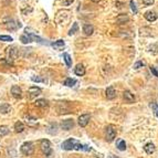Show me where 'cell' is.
Instances as JSON below:
<instances>
[{"mask_svg":"<svg viewBox=\"0 0 158 158\" xmlns=\"http://www.w3.org/2000/svg\"><path fill=\"white\" fill-rule=\"evenodd\" d=\"M20 150H21V153H22L23 155H25V156H31L34 151L33 144H32L31 141H27L25 144H22Z\"/></svg>","mask_w":158,"mask_h":158,"instance_id":"6da1fadb","label":"cell"},{"mask_svg":"<svg viewBox=\"0 0 158 158\" xmlns=\"http://www.w3.org/2000/svg\"><path fill=\"white\" fill-rule=\"evenodd\" d=\"M77 144H79V141H76V139H74V138H69V139H67L65 141L62 143L61 147H62V149L64 150H72V149H75V147H76Z\"/></svg>","mask_w":158,"mask_h":158,"instance_id":"7a4b0ae2","label":"cell"},{"mask_svg":"<svg viewBox=\"0 0 158 158\" xmlns=\"http://www.w3.org/2000/svg\"><path fill=\"white\" fill-rule=\"evenodd\" d=\"M40 148H41L42 153H43L45 156H50L51 154H52V148H51L50 141H47V139H43V141H41Z\"/></svg>","mask_w":158,"mask_h":158,"instance_id":"3957f363","label":"cell"},{"mask_svg":"<svg viewBox=\"0 0 158 158\" xmlns=\"http://www.w3.org/2000/svg\"><path fill=\"white\" fill-rule=\"evenodd\" d=\"M116 137V129L113 125H108L106 127V141H112Z\"/></svg>","mask_w":158,"mask_h":158,"instance_id":"277c9868","label":"cell"},{"mask_svg":"<svg viewBox=\"0 0 158 158\" xmlns=\"http://www.w3.org/2000/svg\"><path fill=\"white\" fill-rule=\"evenodd\" d=\"M5 25H6V28L8 29V30H16V29H18V28H20L21 27V23L20 22H18V21H15V20H9V21H7L6 23H5Z\"/></svg>","mask_w":158,"mask_h":158,"instance_id":"5b68a950","label":"cell"},{"mask_svg":"<svg viewBox=\"0 0 158 158\" xmlns=\"http://www.w3.org/2000/svg\"><path fill=\"white\" fill-rule=\"evenodd\" d=\"M90 115L89 114H83V115H81V116L79 117V119H77V123L79 125L81 126V127H85L86 125L89 124V122H90Z\"/></svg>","mask_w":158,"mask_h":158,"instance_id":"8992f818","label":"cell"},{"mask_svg":"<svg viewBox=\"0 0 158 158\" xmlns=\"http://www.w3.org/2000/svg\"><path fill=\"white\" fill-rule=\"evenodd\" d=\"M105 95L107 97V100H114L116 97V91L113 86H108L105 91Z\"/></svg>","mask_w":158,"mask_h":158,"instance_id":"52a82bcc","label":"cell"},{"mask_svg":"<svg viewBox=\"0 0 158 158\" xmlns=\"http://www.w3.org/2000/svg\"><path fill=\"white\" fill-rule=\"evenodd\" d=\"M29 94H30V99H35L37 96H39L41 94V89L37 87V86H31L29 89Z\"/></svg>","mask_w":158,"mask_h":158,"instance_id":"ba28073f","label":"cell"},{"mask_svg":"<svg viewBox=\"0 0 158 158\" xmlns=\"http://www.w3.org/2000/svg\"><path fill=\"white\" fill-rule=\"evenodd\" d=\"M73 126H74V122H73L72 119H65V121H63V122L61 123V127H62L64 131H70V129H72Z\"/></svg>","mask_w":158,"mask_h":158,"instance_id":"9c48e42d","label":"cell"},{"mask_svg":"<svg viewBox=\"0 0 158 158\" xmlns=\"http://www.w3.org/2000/svg\"><path fill=\"white\" fill-rule=\"evenodd\" d=\"M11 94H12L13 97L20 99L21 95H22V91H21V89H20L18 85H13V86L11 87Z\"/></svg>","mask_w":158,"mask_h":158,"instance_id":"30bf717a","label":"cell"},{"mask_svg":"<svg viewBox=\"0 0 158 158\" xmlns=\"http://www.w3.org/2000/svg\"><path fill=\"white\" fill-rule=\"evenodd\" d=\"M123 97H124L125 102L128 103V104L135 102V96H134V94H132L129 91H125L124 94H123Z\"/></svg>","mask_w":158,"mask_h":158,"instance_id":"8fae6325","label":"cell"},{"mask_svg":"<svg viewBox=\"0 0 158 158\" xmlns=\"http://www.w3.org/2000/svg\"><path fill=\"white\" fill-rule=\"evenodd\" d=\"M144 17L146 20H148L150 22H153V21H155L156 19L158 18V15L155 12V11H147L145 15H144Z\"/></svg>","mask_w":158,"mask_h":158,"instance_id":"7c38bea8","label":"cell"},{"mask_svg":"<svg viewBox=\"0 0 158 158\" xmlns=\"http://www.w3.org/2000/svg\"><path fill=\"white\" fill-rule=\"evenodd\" d=\"M74 72L77 76H83L85 74V67H83V64H77L74 69Z\"/></svg>","mask_w":158,"mask_h":158,"instance_id":"4fadbf2b","label":"cell"},{"mask_svg":"<svg viewBox=\"0 0 158 158\" xmlns=\"http://www.w3.org/2000/svg\"><path fill=\"white\" fill-rule=\"evenodd\" d=\"M83 32L85 35H91L94 32V27L92 25H83Z\"/></svg>","mask_w":158,"mask_h":158,"instance_id":"5bb4252c","label":"cell"},{"mask_svg":"<svg viewBox=\"0 0 158 158\" xmlns=\"http://www.w3.org/2000/svg\"><path fill=\"white\" fill-rule=\"evenodd\" d=\"M144 149H145V151L148 154V155H151L154 151H155V145L153 144V143H148V144H146L145 145V147H144Z\"/></svg>","mask_w":158,"mask_h":158,"instance_id":"9a60e30c","label":"cell"},{"mask_svg":"<svg viewBox=\"0 0 158 158\" xmlns=\"http://www.w3.org/2000/svg\"><path fill=\"white\" fill-rule=\"evenodd\" d=\"M35 106L37 107H48L49 105V102L47 100H43V99H40V100H37L35 101Z\"/></svg>","mask_w":158,"mask_h":158,"instance_id":"2e32d148","label":"cell"},{"mask_svg":"<svg viewBox=\"0 0 158 158\" xmlns=\"http://www.w3.org/2000/svg\"><path fill=\"white\" fill-rule=\"evenodd\" d=\"M10 111H11V107H10V105L7 104V103H3V104L0 105V113H2V114H8Z\"/></svg>","mask_w":158,"mask_h":158,"instance_id":"e0dca14e","label":"cell"},{"mask_svg":"<svg viewBox=\"0 0 158 158\" xmlns=\"http://www.w3.org/2000/svg\"><path fill=\"white\" fill-rule=\"evenodd\" d=\"M20 40H21L22 43H25V44L32 42V39H31V37H30V33H28V32L25 34H22V35L20 37Z\"/></svg>","mask_w":158,"mask_h":158,"instance_id":"ac0fdd59","label":"cell"},{"mask_svg":"<svg viewBox=\"0 0 158 158\" xmlns=\"http://www.w3.org/2000/svg\"><path fill=\"white\" fill-rule=\"evenodd\" d=\"M15 131L17 133H22L25 131V125H23V123L20 122V121H18L17 123L15 124Z\"/></svg>","mask_w":158,"mask_h":158,"instance_id":"d6986e66","label":"cell"},{"mask_svg":"<svg viewBox=\"0 0 158 158\" xmlns=\"http://www.w3.org/2000/svg\"><path fill=\"white\" fill-rule=\"evenodd\" d=\"M58 128H59L58 124L52 123V124L49 126V128H48V133L51 134V135H54V134L58 133Z\"/></svg>","mask_w":158,"mask_h":158,"instance_id":"ffe728a7","label":"cell"},{"mask_svg":"<svg viewBox=\"0 0 158 158\" xmlns=\"http://www.w3.org/2000/svg\"><path fill=\"white\" fill-rule=\"evenodd\" d=\"M116 147H117V149L121 150V151H123V150L126 149V143H125L124 139H119V141H117Z\"/></svg>","mask_w":158,"mask_h":158,"instance_id":"44dd1931","label":"cell"},{"mask_svg":"<svg viewBox=\"0 0 158 158\" xmlns=\"http://www.w3.org/2000/svg\"><path fill=\"white\" fill-rule=\"evenodd\" d=\"M64 45H65V43L63 40H58V41H55L54 43H52V47L54 48V49H62V48H64Z\"/></svg>","mask_w":158,"mask_h":158,"instance_id":"7402d4cb","label":"cell"},{"mask_svg":"<svg viewBox=\"0 0 158 158\" xmlns=\"http://www.w3.org/2000/svg\"><path fill=\"white\" fill-rule=\"evenodd\" d=\"M63 59H64V62H65V64H67V67H70L72 65V59H71V57H70L69 53H64V54H63Z\"/></svg>","mask_w":158,"mask_h":158,"instance_id":"603a6c76","label":"cell"},{"mask_svg":"<svg viewBox=\"0 0 158 158\" xmlns=\"http://www.w3.org/2000/svg\"><path fill=\"white\" fill-rule=\"evenodd\" d=\"M128 20H129V18L127 17L126 15H119V16L116 18V21L118 23H125V22L128 21Z\"/></svg>","mask_w":158,"mask_h":158,"instance_id":"cb8c5ba5","label":"cell"},{"mask_svg":"<svg viewBox=\"0 0 158 158\" xmlns=\"http://www.w3.org/2000/svg\"><path fill=\"white\" fill-rule=\"evenodd\" d=\"M9 134V128L7 126H5V125H1L0 126V137H3V136H6V135H8Z\"/></svg>","mask_w":158,"mask_h":158,"instance_id":"d4e9b609","label":"cell"},{"mask_svg":"<svg viewBox=\"0 0 158 158\" xmlns=\"http://www.w3.org/2000/svg\"><path fill=\"white\" fill-rule=\"evenodd\" d=\"M75 84H76V81H75L74 79H71V77H67V80L64 81V85H65V86H69V87L74 86Z\"/></svg>","mask_w":158,"mask_h":158,"instance_id":"484cf974","label":"cell"},{"mask_svg":"<svg viewBox=\"0 0 158 158\" xmlns=\"http://www.w3.org/2000/svg\"><path fill=\"white\" fill-rule=\"evenodd\" d=\"M25 119H27V123H28L29 125H35L37 124V118H34V117L27 116L25 117Z\"/></svg>","mask_w":158,"mask_h":158,"instance_id":"4316f807","label":"cell"},{"mask_svg":"<svg viewBox=\"0 0 158 158\" xmlns=\"http://www.w3.org/2000/svg\"><path fill=\"white\" fill-rule=\"evenodd\" d=\"M77 30H79V25L76 22L73 23V27L71 28V30H70V32H69V35H72V34H74L75 32H77Z\"/></svg>","mask_w":158,"mask_h":158,"instance_id":"83f0119b","label":"cell"},{"mask_svg":"<svg viewBox=\"0 0 158 158\" xmlns=\"http://www.w3.org/2000/svg\"><path fill=\"white\" fill-rule=\"evenodd\" d=\"M145 65H146V63H145L144 61H138V62H136V63L134 64V69H135V70H137V69L145 67Z\"/></svg>","mask_w":158,"mask_h":158,"instance_id":"f1b7e54d","label":"cell"},{"mask_svg":"<svg viewBox=\"0 0 158 158\" xmlns=\"http://www.w3.org/2000/svg\"><path fill=\"white\" fill-rule=\"evenodd\" d=\"M0 40L5 42H10L12 41V38L10 35H0Z\"/></svg>","mask_w":158,"mask_h":158,"instance_id":"f546056e","label":"cell"},{"mask_svg":"<svg viewBox=\"0 0 158 158\" xmlns=\"http://www.w3.org/2000/svg\"><path fill=\"white\" fill-rule=\"evenodd\" d=\"M131 8H132V11L134 13H137V8H136V5L133 0H131Z\"/></svg>","mask_w":158,"mask_h":158,"instance_id":"4dcf8cb0","label":"cell"},{"mask_svg":"<svg viewBox=\"0 0 158 158\" xmlns=\"http://www.w3.org/2000/svg\"><path fill=\"white\" fill-rule=\"evenodd\" d=\"M151 106H153L154 111H155V115H156V117H158V104H156V103H153V104H151Z\"/></svg>","mask_w":158,"mask_h":158,"instance_id":"1f68e13d","label":"cell"},{"mask_svg":"<svg viewBox=\"0 0 158 158\" xmlns=\"http://www.w3.org/2000/svg\"><path fill=\"white\" fill-rule=\"evenodd\" d=\"M143 3L145 6H151L154 5V0H143Z\"/></svg>","mask_w":158,"mask_h":158,"instance_id":"d6a6232c","label":"cell"},{"mask_svg":"<svg viewBox=\"0 0 158 158\" xmlns=\"http://www.w3.org/2000/svg\"><path fill=\"white\" fill-rule=\"evenodd\" d=\"M31 80L33 81V82H43V80L40 79V77H35V76H32L31 77Z\"/></svg>","mask_w":158,"mask_h":158,"instance_id":"836d02e7","label":"cell"},{"mask_svg":"<svg viewBox=\"0 0 158 158\" xmlns=\"http://www.w3.org/2000/svg\"><path fill=\"white\" fill-rule=\"evenodd\" d=\"M150 71H151V73L155 75V76H158V72H157V70L155 69L154 67H150Z\"/></svg>","mask_w":158,"mask_h":158,"instance_id":"e575fe53","label":"cell"},{"mask_svg":"<svg viewBox=\"0 0 158 158\" xmlns=\"http://www.w3.org/2000/svg\"><path fill=\"white\" fill-rule=\"evenodd\" d=\"M74 0H67V1H64L63 2V5H65V6H69V5H71L72 2H73Z\"/></svg>","mask_w":158,"mask_h":158,"instance_id":"d590c367","label":"cell"},{"mask_svg":"<svg viewBox=\"0 0 158 158\" xmlns=\"http://www.w3.org/2000/svg\"><path fill=\"white\" fill-rule=\"evenodd\" d=\"M92 1H93V2H99L100 0H92Z\"/></svg>","mask_w":158,"mask_h":158,"instance_id":"8d00e7d4","label":"cell"}]
</instances>
